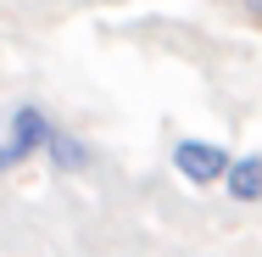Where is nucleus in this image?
<instances>
[{
  "mask_svg": "<svg viewBox=\"0 0 262 257\" xmlns=\"http://www.w3.org/2000/svg\"><path fill=\"white\" fill-rule=\"evenodd\" d=\"M51 134H56V129H51V117H45L39 106H17V112H11V140L0 146V173H6V168H17L23 156L45 151V146H51Z\"/></svg>",
  "mask_w": 262,
  "mask_h": 257,
  "instance_id": "f257e3e1",
  "label": "nucleus"
},
{
  "mask_svg": "<svg viewBox=\"0 0 262 257\" xmlns=\"http://www.w3.org/2000/svg\"><path fill=\"white\" fill-rule=\"evenodd\" d=\"M229 162L234 156L212 140H179L173 146V168L190 179V185H212V179H229Z\"/></svg>",
  "mask_w": 262,
  "mask_h": 257,
  "instance_id": "f03ea898",
  "label": "nucleus"
},
{
  "mask_svg": "<svg viewBox=\"0 0 262 257\" xmlns=\"http://www.w3.org/2000/svg\"><path fill=\"white\" fill-rule=\"evenodd\" d=\"M223 185H229L234 202H262V156H234Z\"/></svg>",
  "mask_w": 262,
  "mask_h": 257,
  "instance_id": "7ed1b4c3",
  "label": "nucleus"
},
{
  "mask_svg": "<svg viewBox=\"0 0 262 257\" xmlns=\"http://www.w3.org/2000/svg\"><path fill=\"white\" fill-rule=\"evenodd\" d=\"M45 151H51V162L61 168V173H78V168L90 162V151H84L78 140H67V134H51V146H45Z\"/></svg>",
  "mask_w": 262,
  "mask_h": 257,
  "instance_id": "20e7f679",
  "label": "nucleus"
},
{
  "mask_svg": "<svg viewBox=\"0 0 262 257\" xmlns=\"http://www.w3.org/2000/svg\"><path fill=\"white\" fill-rule=\"evenodd\" d=\"M246 11H251V17H257V23H262V0H246Z\"/></svg>",
  "mask_w": 262,
  "mask_h": 257,
  "instance_id": "39448f33",
  "label": "nucleus"
}]
</instances>
